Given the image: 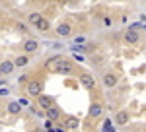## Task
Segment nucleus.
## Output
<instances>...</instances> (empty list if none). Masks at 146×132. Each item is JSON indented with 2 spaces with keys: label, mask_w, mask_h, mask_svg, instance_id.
Masks as SVG:
<instances>
[{
  "label": "nucleus",
  "mask_w": 146,
  "mask_h": 132,
  "mask_svg": "<svg viewBox=\"0 0 146 132\" xmlns=\"http://www.w3.org/2000/svg\"><path fill=\"white\" fill-rule=\"evenodd\" d=\"M55 72H60V74H70L72 72V64L68 60H58V64L55 66Z\"/></svg>",
  "instance_id": "nucleus-2"
},
{
  "label": "nucleus",
  "mask_w": 146,
  "mask_h": 132,
  "mask_svg": "<svg viewBox=\"0 0 146 132\" xmlns=\"http://www.w3.org/2000/svg\"><path fill=\"white\" fill-rule=\"evenodd\" d=\"M0 76H2V70H0Z\"/></svg>",
  "instance_id": "nucleus-21"
},
{
  "label": "nucleus",
  "mask_w": 146,
  "mask_h": 132,
  "mask_svg": "<svg viewBox=\"0 0 146 132\" xmlns=\"http://www.w3.org/2000/svg\"><path fill=\"white\" fill-rule=\"evenodd\" d=\"M103 132H115V126H113L111 119H107V121L103 122Z\"/></svg>",
  "instance_id": "nucleus-17"
},
{
  "label": "nucleus",
  "mask_w": 146,
  "mask_h": 132,
  "mask_svg": "<svg viewBox=\"0 0 146 132\" xmlns=\"http://www.w3.org/2000/svg\"><path fill=\"white\" fill-rule=\"evenodd\" d=\"M20 111H22V105L16 103V101H12L10 105H8V113H12V115H18Z\"/></svg>",
  "instance_id": "nucleus-15"
},
{
  "label": "nucleus",
  "mask_w": 146,
  "mask_h": 132,
  "mask_svg": "<svg viewBox=\"0 0 146 132\" xmlns=\"http://www.w3.org/2000/svg\"><path fill=\"white\" fill-rule=\"evenodd\" d=\"M103 86H105V88H115V86H117V76L111 74V72L105 74V76H103Z\"/></svg>",
  "instance_id": "nucleus-6"
},
{
  "label": "nucleus",
  "mask_w": 146,
  "mask_h": 132,
  "mask_svg": "<svg viewBox=\"0 0 146 132\" xmlns=\"http://www.w3.org/2000/svg\"><path fill=\"white\" fill-rule=\"evenodd\" d=\"M101 113H103V109H101L100 103H94L90 107V111H88V115H90L92 119H98V117H101Z\"/></svg>",
  "instance_id": "nucleus-9"
},
{
  "label": "nucleus",
  "mask_w": 146,
  "mask_h": 132,
  "mask_svg": "<svg viewBox=\"0 0 146 132\" xmlns=\"http://www.w3.org/2000/svg\"><path fill=\"white\" fill-rule=\"evenodd\" d=\"M27 20H29V23H33L35 27H37V25H39V23H41V20H43V16H41V14H39V12H31V14H29V18H27Z\"/></svg>",
  "instance_id": "nucleus-12"
},
{
  "label": "nucleus",
  "mask_w": 146,
  "mask_h": 132,
  "mask_svg": "<svg viewBox=\"0 0 146 132\" xmlns=\"http://www.w3.org/2000/svg\"><path fill=\"white\" fill-rule=\"evenodd\" d=\"M39 105H41V109L49 111L53 107V99L49 97V95H39Z\"/></svg>",
  "instance_id": "nucleus-8"
},
{
  "label": "nucleus",
  "mask_w": 146,
  "mask_h": 132,
  "mask_svg": "<svg viewBox=\"0 0 146 132\" xmlns=\"http://www.w3.org/2000/svg\"><path fill=\"white\" fill-rule=\"evenodd\" d=\"M27 93L29 95H43V82H39V80H31L29 84H27Z\"/></svg>",
  "instance_id": "nucleus-1"
},
{
  "label": "nucleus",
  "mask_w": 146,
  "mask_h": 132,
  "mask_svg": "<svg viewBox=\"0 0 146 132\" xmlns=\"http://www.w3.org/2000/svg\"><path fill=\"white\" fill-rule=\"evenodd\" d=\"M45 130L47 132H56L55 128H53V121H49V119L45 121Z\"/></svg>",
  "instance_id": "nucleus-19"
},
{
  "label": "nucleus",
  "mask_w": 146,
  "mask_h": 132,
  "mask_svg": "<svg viewBox=\"0 0 146 132\" xmlns=\"http://www.w3.org/2000/svg\"><path fill=\"white\" fill-rule=\"evenodd\" d=\"M66 128L68 130H76V128H80V121L76 119V117H68L66 119Z\"/></svg>",
  "instance_id": "nucleus-11"
},
{
  "label": "nucleus",
  "mask_w": 146,
  "mask_h": 132,
  "mask_svg": "<svg viewBox=\"0 0 146 132\" xmlns=\"http://www.w3.org/2000/svg\"><path fill=\"white\" fill-rule=\"evenodd\" d=\"M22 49L29 55V53H35L37 49H39V43L35 41V39H27V41H23V45H22Z\"/></svg>",
  "instance_id": "nucleus-4"
},
{
  "label": "nucleus",
  "mask_w": 146,
  "mask_h": 132,
  "mask_svg": "<svg viewBox=\"0 0 146 132\" xmlns=\"http://www.w3.org/2000/svg\"><path fill=\"white\" fill-rule=\"evenodd\" d=\"M115 121H117V124H127L129 122V113L127 111H119L117 117H115Z\"/></svg>",
  "instance_id": "nucleus-13"
},
{
  "label": "nucleus",
  "mask_w": 146,
  "mask_h": 132,
  "mask_svg": "<svg viewBox=\"0 0 146 132\" xmlns=\"http://www.w3.org/2000/svg\"><path fill=\"white\" fill-rule=\"evenodd\" d=\"M27 64H29V58H27L25 55H22V56H18V58H16V66H20V68H22V66H27Z\"/></svg>",
  "instance_id": "nucleus-16"
},
{
  "label": "nucleus",
  "mask_w": 146,
  "mask_h": 132,
  "mask_svg": "<svg viewBox=\"0 0 146 132\" xmlns=\"http://www.w3.org/2000/svg\"><path fill=\"white\" fill-rule=\"evenodd\" d=\"M35 132H43V130H35Z\"/></svg>",
  "instance_id": "nucleus-20"
},
{
  "label": "nucleus",
  "mask_w": 146,
  "mask_h": 132,
  "mask_svg": "<svg viewBox=\"0 0 146 132\" xmlns=\"http://www.w3.org/2000/svg\"><path fill=\"white\" fill-rule=\"evenodd\" d=\"M37 29H39V31H49V22H47L45 18L41 20V23H39V25H37Z\"/></svg>",
  "instance_id": "nucleus-18"
},
{
  "label": "nucleus",
  "mask_w": 146,
  "mask_h": 132,
  "mask_svg": "<svg viewBox=\"0 0 146 132\" xmlns=\"http://www.w3.org/2000/svg\"><path fill=\"white\" fill-rule=\"evenodd\" d=\"M70 31H72V29H70V25H68V23H60V25L56 27V33H58V35H62V37L70 35Z\"/></svg>",
  "instance_id": "nucleus-14"
},
{
  "label": "nucleus",
  "mask_w": 146,
  "mask_h": 132,
  "mask_svg": "<svg viewBox=\"0 0 146 132\" xmlns=\"http://www.w3.org/2000/svg\"><path fill=\"white\" fill-rule=\"evenodd\" d=\"M47 119H49V121H58V119H60V109H56V107H51V109L47 111Z\"/></svg>",
  "instance_id": "nucleus-10"
},
{
  "label": "nucleus",
  "mask_w": 146,
  "mask_h": 132,
  "mask_svg": "<svg viewBox=\"0 0 146 132\" xmlns=\"http://www.w3.org/2000/svg\"><path fill=\"white\" fill-rule=\"evenodd\" d=\"M14 68H16V62H12V60H4L2 64H0V70H2V74L4 76H8L14 72Z\"/></svg>",
  "instance_id": "nucleus-5"
},
{
  "label": "nucleus",
  "mask_w": 146,
  "mask_h": 132,
  "mask_svg": "<svg viewBox=\"0 0 146 132\" xmlns=\"http://www.w3.org/2000/svg\"><path fill=\"white\" fill-rule=\"evenodd\" d=\"M80 84H82L86 89H94L96 88V80H94L90 74H82V76H80Z\"/></svg>",
  "instance_id": "nucleus-3"
},
{
  "label": "nucleus",
  "mask_w": 146,
  "mask_h": 132,
  "mask_svg": "<svg viewBox=\"0 0 146 132\" xmlns=\"http://www.w3.org/2000/svg\"><path fill=\"white\" fill-rule=\"evenodd\" d=\"M138 37H140V35H138V31H136V29H129V31L125 33V41H127V43H136V41H138Z\"/></svg>",
  "instance_id": "nucleus-7"
}]
</instances>
